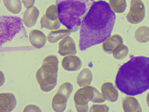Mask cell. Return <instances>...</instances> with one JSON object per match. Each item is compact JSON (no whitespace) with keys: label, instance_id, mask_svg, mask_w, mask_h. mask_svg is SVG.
<instances>
[{"label":"cell","instance_id":"9","mask_svg":"<svg viewBox=\"0 0 149 112\" xmlns=\"http://www.w3.org/2000/svg\"><path fill=\"white\" fill-rule=\"evenodd\" d=\"M58 52L62 56L74 55L77 53L75 43L71 37L66 36L60 41Z\"/></svg>","mask_w":149,"mask_h":112},{"label":"cell","instance_id":"6","mask_svg":"<svg viewBox=\"0 0 149 112\" xmlns=\"http://www.w3.org/2000/svg\"><path fill=\"white\" fill-rule=\"evenodd\" d=\"M73 90V86L70 83L65 82L60 85L52 100V107L54 111L62 112L65 111L67 102Z\"/></svg>","mask_w":149,"mask_h":112},{"label":"cell","instance_id":"19","mask_svg":"<svg viewBox=\"0 0 149 112\" xmlns=\"http://www.w3.org/2000/svg\"><path fill=\"white\" fill-rule=\"evenodd\" d=\"M40 23L41 28H44L51 30L58 29L61 24L58 18L54 20H52L47 18L45 15L41 18Z\"/></svg>","mask_w":149,"mask_h":112},{"label":"cell","instance_id":"24","mask_svg":"<svg viewBox=\"0 0 149 112\" xmlns=\"http://www.w3.org/2000/svg\"><path fill=\"white\" fill-rule=\"evenodd\" d=\"M47 18L52 20L58 19V11L57 5H52L47 9L45 15Z\"/></svg>","mask_w":149,"mask_h":112},{"label":"cell","instance_id":"18","mask_svg":"<svg viewBox=\"0 0 149 112\" xmlns=\"http://www.w3.org/2000/svg\"><path fill=\"white\" fill-rule=\"evenodd\" d=\"M71 31L68 29H60L51 31L48 34L47 39L51 43H55L69 36Z\"/></svg>","mask_w":149,"mask_h":112},{"label":"cell","instance_id":"14","mask_svg":"<svg viewBox=\"0 0 149 112\" xmlns=\"http://www.w3.org/2000/svg\"><path fill=\"white\" fill-rule=\"evenodd\" d=\"M101 91L106 100L111 102L117 100L118 91L112 83L107 82L103 84L101 86Z\"/></svg>","mask_w":149,"mask_h":112},{"label":"cell","instance_id":"1","mask_svg":"<svg viewBox=\"0 0 149 112\" xmlns=\"http://www.w3.org/2000/svg\"><path fill=\"white\" fill-rule=\"evenodd\" d=\"M116 16L108 3L94 1L83 18L80 25L79 46L84 50L102 43L111 34Z\"/></svg>","mask_w":149,"mask_h":112},{"label":"cell","instance_id":"28","mask_svg":"<svg viewBox=\"0 0 149 112\" xmlns=\"http://www.w3.org/2000/svg\"><path fill=\"white\" fill-rule=\"evenodd\" d=\"M147 102L148 106L149 108V92L148 93L147 96Z\"/></svg>","mask_w":149,"mask_h":112},{"label":"cell","instance_id":"8","mask_svg":"<svg viewBox=\"0 0 149 112\" xmlns=\"http://www.w3.org/2000/svg\"><path fill=\"white\" fill-rule=\"evenodd\" d=\"M144 4L141 0H132L130 10L126 16L127 21L132 24H137L144 19L146 14Z\"/></svg>","mask_w":149,"mask_h":112},{"label":"cell","instance_id":"21","mask_svg":"<svg viewBox=\"0 0 149 112\" xmlns=\"http://www.w3.org/2000/svg\"><path fill=\"white\" fill-rule=\"evenodd\" d=\"M134 36L138 42L146 43L149 41V27L143 26L138 28L136 31Z\"/></svg>","mask_w":149,"mask_h":112},{"label":"cell","instance_id":"5","mask_svg":"<svg viewBox=\"0 0 149 112\" xmlns=\"http://www.w3.org/2000/svg\"><path fill=\"white\" fill-rule=\"evenodd\" d=\"M23 20L19 17L2 15L0 17V45L11 41L23 27Z\"/></svg>","mask_w":149,"mask_h":112},{"label":"cell","instance_id":"26","mask_svg":"<svg viewBox=\"0 0 149 112\" xmlns=\"http://www.w3.org/2000/svg\"><path fill=\"white\" fill-rule=\"evenodd\" d=\"M23 112H41L40 108L38 106L32 104L26 106L24 108Z\"/></svg>","mask_w":149,"mask_h":112},{"label":"cell","instance_id":"12","mask_svg":"<svg viewBox=\"0 0 149 112\" xmlns=\"http://www.w3.org/2000/svg\"><path fill=\"white\" fill-rule=\"evenodd\" d=\"M39 14V11L36 6L27 8L25 11L23 22L25 25L28 28L33 27L36 24Z\"/></svg>","mask_w":149,"mask_h":112},{"label":"cell","instance_id":"25","mask_svg":"<svg viewBox=\"0 0 149 112\" xmlns=\"http://www.w3.org/2000/svg\"><path fill=\"white\" fill-rule=\"evenodd\" d=\"M109 110V107L105 104H95L91 107L89 111L107 112Z\"/></svg>","mask_w":149,"mask_h":112},{"label":"cell","instance_id":"7","mask_svg":"<svg viewBox=\"0 0 149 112\" xmlns=\"http://www.w3.org/2000/svg\"><path fill=\"white\" fill-rule=\"evenodd\" d=\"M94 88L88 86L78 90L75 93L74 99L75 107L78 112L88 111V103L92 102L94 97Z\"/></svg>","mask_w":149,"mask_h":112},{"label":"cell","instance_id":"22","mask_svg":"<svg viewBox=\"0 0 149 112\" xmlns=\"http://www.w3.org/2000/svg\"><path fill=\"white\" fill-rule=\"evenodd\" d=\"M109 4L111 10L114 13H121L126 9V0H109Z\"/></svg>","mask_w":149,"mask_h":112},{"label":"cell","instance_id":"20","mask_svg":"<svg viewBox=\"0 0 149 112\" xmlns=\"http://www.w3.org/2000/svg\"><path fill=\"white\" fill-rule=\"evenodd\" d=\"M6 8L14 14L19 13L22 10V5L20 0H3Z\"/></svg>","mask_w":149,"mask_h":112},{"label":"cell","instance_id":"13","mask_svg":"<svg viewBox=\"0 0 149 112\" xmlns=\"http://www.w3.org/2000/svg\"><path fill=\"white\" fill-rule=\"evenodd\" d=\"M30 43L34 48H40L45 45L47 38L45 35L42 31L37 29L31 31L29 34Z\"/></svg>","mask_w":149,"mask_h":112},{"label":"cell","instance_id":"10","mask_svg":"<svg viewBox=\"0 0 149 112\" xmlns=\"http://www.w3.org/2000/svg\"><path fill=\"white\" fill-rule=\"evenodd\" d=\"M17 101L14 95L10 93L0 94V112H10L15 108Z\"/></svg>","mask_w":149,"mask_h":112},{"label":"cell","instance_id":"15","mask_svg":"<svg viewBox=\"0 0 149 112\" xmlns=\"http://www.w3.org/2000/svg\"><path fill=\"white\" fill-rule=\"evenodd\" d=\"M102 46L104 50L107 52H112L118 45L123 44L122 37L118 34L110 36L103 42Z\"/></svg>","mask_w":149,"mask_h":112},{"label":"cell","instance_id":"16","mask_svg":"<svg viewBox=\"0 0 149 112\" xmlns=\"http://www.w3.org/2000/svg\"><path fill=\"white\" fill-rule=\"evenodd\" d=\"M122 106L124 111L125 112L142 111L141 105L135 97L128 96L123 100Z\"/></svg>","mask_w":149,"mask_h":112},{"label":"cell","instance_id":"3","mask_svg":"<svg viewBox=\"0 0 149 112\" xmlns=\"http://www.w3.org/2000/svg\"><path fill=\"white\" fill-rule=\"evenodd\" d=\"M95 0H56L58 18L61 24L72 32L80 27L83 17Z\"/></svg>","mask_w":149,"mask_h":112},{"label":"cell","instance_id":"2","mask_svg":"<svg viewBox=\"0 0 149 112\" xmlns=\"http://www.w3.org/2000/svg\"><path fill=\"white\" fill-rule=\"evenodd\" d=\"M115 84L121 92L130 96L141 94L149 89V57H134L120 68Z\"/></svg>","mask_w":149,"mask_h":112},{"label":"cell","instance_id":"4","mask_svg":"<svg viewBox=\"0 0 149 112\" xmlns=\"http://www.w3.org/2000/svg\"><path fill=\"white\" fill-rule=\"evenodd\" d=\"M58 60L54 55L43 59L41 66L37 70L36 78L41 90L48 92L52 90L57 83Z\"/></svg>","mask_w":149,"mask_h":112},{"label":"cell","instance_id":"17","mask_svg":"<svg viewBox=\"0 0 149 112\" xmlns=\"http://www.w3.org/2000/svg\"><path fill=\"white\" fill-rule=\"evenodd\" d=\"M93 78V74L91 70L85 68L78 74L77 82L79 87H84L90 85Z\"/></svg>","mask_w":149,"mask_h":112},{"label":"cell","instance_id":"23","mask_svg":"<svg viewBox=\"0 0 149 112\" xmlns=\"http://www.w3.org/2000/svg\"><path fill=\"white\" fill-rule=\"evenodd\" d=\"M127 47L122 44L118 45L112 52L113 57L118 60H122L129 53Z\"/></svg>","mask_w":149,"mask_h":112},{"label":"cell","instance_id":"11","mask_svg":"<svg viewBox=\"0 0 149 112\" xmlns=\"http://www.w3.org/2000/svg\"><path fill=\"white\" fill-rule=\"evenodd\" d=\"M63 69L68 71H75L79 69L82 65L80 59L74 55L66 56L63 58L61 62Z\"/></svg>","mask_w":149,"mask_h":112},{"label":"cell","instance_id":"27","mask_svg":"<svg viewBox=\"0 0 149 112\" xmlns=\"http://www.w3.org/2000/svg\"><path fill=\"white\" fill-rule=\"evenodd\" d=\"M22 0L24 6L27 8L33 6L35 1V0Z\"/></svg>","mask_w":149,"mask_h":112}]
</instances>
